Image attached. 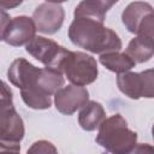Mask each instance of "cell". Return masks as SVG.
<instances>
[{
  "mask_svg": "<svg viewBox=\"0 0 154 154\" xmlns=\"http://www.w3.org/2000/svg\"><path fill=\"white\" fill-rule=\"evenodd\" d=\"M10 82L20 89L24 103L32 109H47L54 95L64 85L61 71L42 67L38 69L24 58H17L7 70Z\"/></svg>",
  "mask_w": 154,
  "mask_h": 154,
  "instance_id": "1",
  "label": "cell"
},
{
  "mask_svg": "<svg viewBox=\"0 0 154 154\" xmlns=\"http://www.w3.org/2000/svg\"><path fill=\"white\" fill-rule=\"evenodd\" d=\"M69 38L73 45L95 54L119 52L122 48L118 34L93 18L75 17L69 28Z\"/></svg>",
  "mask_w": 154,
  "mask_h": 154,
  "instance_id": "2",
  "label": "cell"
},
{
  "mask_svg": "<svg viewBox=\"0 0 154 154\" xmlns=\"http://www.w3.org/2000/svg\"><path fill=\"white\" fill-rule=\"evenodd\" d=\"M97 129L95 141L111 154H128L137 143V134L119 113L106 118Z\"/></svg>",
  "mask_w": 154,
  "mask_h": 154,
  "instance_id": "3",
  "label": "cell"
},
{
  "mask_svg": "<svg viewBox=\"0 0 154 154\" xmlns=\"http://www.w3.org/2000/svg\"><path fill=\"white\" fill-rule=\"evenodd\" d=\"M61 72L72 84L84 87L97 78L99 69L94 57L84 52H70L63 64Z\"/></svg>",
  "mask_w": 154,
  "mask_h": 154,
  "instance_id": "4",
  "label": "cell"
},
{
  "mask_svg": "<svg viewBox=\"0 0 154 154\" xmlns=\"http://www.w3.org/2000/svg\"><path fill=\"white\" fill-rule=\"evenodd\" d=\"M122 22L128 31L137 36H146L153 38L154 16L150 4L144 1L130 2L122 13Z\"/></svg>",
  "mask_w": 154,
  "mask_h": 154,
  "instance_id": "5",
  "label": "cell"
},
{
  "mask_svg": "<svg viewBox=\"0 0 154 154\" xmlns=\"http://www.w3.org/2000/svg\"><path fill=\"white\" fill-rule=\"evenodd\" d=\"M25 51L46 67L58 71H61L63 64L71 52L55 41L43 36H35L25 46Z\"/></svg>",
  "mask_w": 154,
  "mask_h": 154,
  "instance_id": "6",
  "label": "cell"
},
{
  "mask_svg": "<svg viewBox=\"0 0 154 154\" xmlns=\"http://www.w3.org/2000/svg\"><path fill=\"white\" fill-rule=\"evenodd\" d=\"M117 84L119 90L128 97L137 100L141 97H153V70L142 72H125L118 75Z\"/></svg>",
  "mask_w": 154,
  "mask_h": 154,
  "instance_id": "7",
  "label": "cell"
},
{
  "mask_svg": "<svg viewBox=\"0 0 154 154\" xmlns=\"http://www.w3.org/2000/svg\"><path fill=\"white\" fill-rule=\"evenodd\" d=\"M31 19L37 31L52 35L61 28L65 19V11L61 4L46 1L35 8Z\"/></svg>",
  "mask_w": 154,
  "mask_h": 154,
  "instance_id": "8",
  "label": "cell"
},
{
  "mask_svg": "<svg viewBox=\"0 0 154 154\" xmlns=\"http://www.w3.org/2000/svg\"><path fill=\"white\" fill-rule=\"evenodd\" d=\"M25 134L24 123L13 102L0 103V140L19 143Z\"/></svg>",
  "mask_w": 154,
  "mask_h": 154,
  "instance_id": "9",
  "label": "cell"
},
{
  "mask_svg": "<svg viewBox=\"0 0 154 154\" xmlns=\"http://www.w3.org/2000/svg\"><path fill=\"white\" fill-rule=\"evenodd\" d=\"M89 101V91L84 87L69 84L61 87L54 94L55 108L63 114H73Z\"/></svg>",
  "mask_w": 154,
  "mask_h": 154,
  "instance_id": "10",
  "label": "cell"
},
{
  "mask_svg": "<svg viewBox=\"0 0 154 154\" xmlns=\"http://www.w3.org/2000/svg\"><path fill=\"white\" fill-rule=\"evenodd\" d=\"M36 34L32 19L28 16H17L11 18L4 35V41L13 47L28 45Z\"/></svg>",
  "mask_w": 154,
  "mask_h": 154,
  "instance_id": "11",
  "label": "cell"
},
{
  "mask_svg": "<svg viewBox=\"0 0 154 154\" xmlns=\"http://www.w3.org/2000/svg\"><path fill=\"white\" fill-rule=\"evenodd\" d=\"M105 119L106 112L102 105L96 101H88V103L81 108L78 114V123L85 131L96 130Z\"/></svg>",
  "mask_w": 154,
  "mask_h": 154,
  "instance_id": "12",
  "label": "cell"
},
{
  "mask_svg": "<svg viewBox=\"0 0 154 154\" xmlns=\"http://www.w3.org/2000/svg\"><path fill=\"white\" fill-rule=\"evenodd\" d=\"M117 4V0H85L81 1L76 8H75V17H85V18H93L101 22H105L106 13L108 10Z\"/></svg>",
  "mask_w": 154,
  "mask_h": 154,
  "instance_id": "13",
  "label": "cell"
},
{
  "mask_svg": "<svg viewBox=\"0 0 154 154\" xmlns=\"http://www.w3.org/2000/svg\"><path fill=\"white\" fill-rule=\"evenodd\" d=\"M125 53L135 61V64H142L150 60L154 53L153 38H149L146 36L134 37L129 42Z\"/></svg>",
  "mask_w": 154,
  "mask_h": 154,
  "instance_id": "14",
  "label": "cell"
},
{
  "mask_svg": "<svg viewBox=\"0 0 154 154\" xmlns=\"http://www.w3.org/2000/svg\"><path fill=\"white\" fill-rule=\"evenodd\" d=\"M99 60L107 70L116 72L118 75L129 72L136 65L135 61L125 52H107L100 54Z\"/></svg>",
  "mask_w": 154,
  "mask_h": 154,
  "instance_id": "15",
  "label": "cell"
},
{
  "mask_svg": "<svg viewBox=\"0 0 154 154\" xmlns=\"http://www.w3.org/2000/svg\"><path fill=\"white\" fill-rule=\"evenodd\" d=\"M26 154H58L55 146L46 140H40L34 142L26 150Z\"/></svg>",
  "mask_w": 154,
  "mask_h": 154,
  "instance_id": "16",
  "label": "cell"
},
{
  "mask_svg": "<svg viewBox=\"0 0 154 154\" xmlns=\"http://www.w3.org/2000/svg\"><path fill=\"white\" fill-rule=\"evenodd\" d=\"M0 154H20V144L0 140Z\"/></svg>",
  "mask_w": 154,
  "mask_h": 154,
  "instance_id": "17",
  "label": "cell"
},
{
  "mask_svg": "<svg viewBox=\"0 0 154 154\" xmlns=\"http://www.w3.org/2000/svg\"><path fill=\"white\" fill-rule=\"evenodd\" d=\"M13 100V94L11 88L0 79V103L2 102H12Z\"/></svg>",
  "mask_w": 154,
  "mask_h": 154,
  "instance_id": "18",
  "label": "cell"
},
{
  "mask_svg": "<svg viewBox=\"0 0 154 154\" xmlns=\"http://www.w3.org/2000/svg\"><path fill=\"white\" fill-rule=\"evenodd\" d=\"M128 154H154V148L149 143H136Z\"/></svg>",
  "mask_w": 154,
  "mask_h": 154,
  "instance_id": "19",
  "label": "cell"
},
{
  "mask_svg": "<svg viewBox=\"0 0 154 154\" xmlns=\"http://www.w3.org/2000/svg\"><path fill=\"white\" fill-rule=\"evenodd\" d=\"M10 20H11L10 14L6 11L0 8V41L4 40V35H5V31L7 29V25H8Z\"/></svg>",
  "mask_w": 154,
  "mask_h": 154,
  "instance_id": "20",
  "label": "cell"
},
{
  "mask_svg": "<svg viewBox=\"0 0 154 154\" xmlns=\"http://www.w3.org/2000/svg\"><path fill=\"white\" fill-rule=\"evenodd\" d=\"M22 4V1H0V8L1 10H10V8H14L17 6H19Z\"/></svg>",
  "mask_w": 154,
  "mask_h": 154,
  "instance_id": "21",
  "label": "cell"
}]
</instances>
